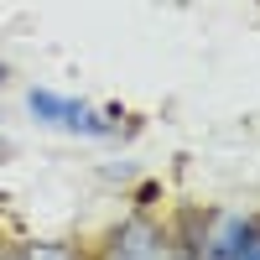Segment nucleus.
<instances>
[{"label": "nucleus", "instance_id": "obj_1", "mask_svg": "<svg viewBox=\"0 0 260 260\" xmlns=\"http://www.w3.org/2000/svg\"><path fill=\"white\" fill-rule=\"evenodd\" d=\"M26 104H31V115H37V120H47V125H57V130L94 136V141L115 136V120H125V115H94L89 104L62 99V94H52V89H31V94H26Z\"/></svg>", "mask_w": 260, "mask_h": 260}, {"label": "nucleus", "instance_id": "obj_2", "mask_svg": "<svg viewBox=\"0 0 260 260\" xmlns=\"http://www.w3.org/2000/svg\"><path fill=\"white\" fill-rule=\"evenodd\" d=\"M99 260H177V245L151 219H130V224H120L110 234V245H104Z\"/></svg>", "mask_w": 260, "mask_h": 260}, {"label": "nucleus", "instance_id": "obj_3", "mask_svg": "<svg viewBox=\"0 0 260 260\" xmlns=\"http://www.w3.org/2000/svg\"><path fill=\"white\" fill-rule=\"evenodd\" d=\"M203 260H260V219H219L203 234Z\"/></svg>", "mask_w": 260, "mask_h": 260}, {"label": "nucleus", "instance_id": "obj_4", "mask_svg": "<svg viewBox=\"0 0 260 260\" xmlns=\"http://www.w3.org/2000/svg\"><path fill=\"white\" fill-rule=\"evenodd\" d=\"M21 260H78V255H73V250H62V245H31Z\"/></svg>", "mask_w": 260, "mask_h": 260}, {"label": "nucleus", "instance_id": "obj_5", "mask_svg": "<svg viewBox=\"0 0 260 260\" xmlns=\"http://www.w3.org/2000/svg\"><path fill=\"white\" fill-rule=\"evenodd\" d=\"M0 83H6V62H0Z\"/></svg>", "mask_w": 260, "mask_h": 260}, {"label": "nucleus", "instance_id": "obj_6", "mask_svg": "<svg viewBox=\"0 0 260 260\" xmlns=\"http://www.w3.org/2000/svg\"><path fill=\"white\" fill-rule=\"evenodd\" d=\"M0 156H6V141H0Z\"/></svg>", "mask_w": 260, "mask_h": 260}]
</instances>
